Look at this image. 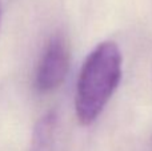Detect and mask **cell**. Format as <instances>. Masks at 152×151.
Listing matches in <instances>:
<instances>
[{
    "label": "cell",
    "mask_w": 152,
    "mask_h": 151,
    "mask_svg": "<svg viewBox=\"0 0 152 151\" xmlns=\"http://www.w3.org/2000/svg\"><path fill=\"white\" fill-rule=\"evenodd\" d=\"M121 52L113 42H102L88 54L79 72L75 111L79 123L91 126L112 98L121 79Z\"/></svg>",
    "instance_id": "6da1fadb"
},
{
    "label": "cell",
    "mask_w": 152,
    "mask_h": 151,
    "mask_svg": "<svg viewBox=\"0 0 152 151\" xmlns=\"http://www.w3.org/2000/svg\"><path fill=\"white\" fill-rule=\"evenodd\" d=\"M71 63V50L66 36L56 34L48 40L35 75V87L42 94L59 88L66 80Z\"/></svg>",
    "instance_id": "7a4b0ae2"
},
{
    "label": "cell",
    "mask_w": 152,
    "mask_h": 151,
    "mask_svg": "<svg viewBox=\"0 0 152 151\" xmlns=\"http://www.w3.org/2000/svg\"><path fill=\"white\" fill-rule=\"evenodd\" d=\"M58 115L55 111L44 114L34 127L31 138V151H51L55 141Z\"/></svg>",
    "instance_id": "3957f363"
},
{
    "label": "cell",
    "mask_w": 152,
    "mask_h": 151,
    "mask_svg": "<svg viewBox=\"0 0 152 151\" xmlns=\"http://www.w3.org/2000/svg\"><path fill=\"white\" fill-rule=\"evenodd\" d=\"M0 20H1V1H0Z\"/></svg>",
    "instance_id": "277c9868"
}]
</instances>
